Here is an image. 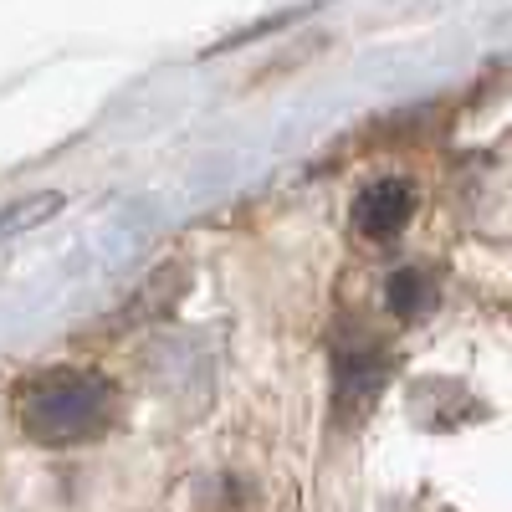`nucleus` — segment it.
Masks as SVG:
<instances>
[{
  "label": "nucleus",
  "instance_id": "1",
  "mask_svg": "<svg viewBox=\"0 0 512 512\" xmlns=\"http://www.w3.org/2000/svg\"><path fill=\"white\" fill-rule=\"evenodd\" d=\"M108 415H113V390L98 374H77V369L41 374L21 400V425L41 446L93 441L108 425Z\"/></svg>",
  "mask_w": 512,
  "mask_h": 512
},
{
  "label": "nucleus",
  "instance_id": "2",
  "mask_svg": "<svg viewBox=\"0 0 512 512\" xmlns=\"http://www.w3.org/2000/svg\"><path fill=\"white\" fill-rule=\"evenodd\" d=\"M410 216H415V190H410V180H379V185H369V190L354 200V231H359L364 241H390V236H400V231L410 226Z\"/></svg>",
  "mask_w": 512,
  "mask_h": 512
},
{
  "label": "nucleus",
  "instance_id": "5",
  "mask_svg": "<svg viewBox=\"0 0 512 512\" xmlns=\"http://www.w3.org/2000/svg\"><path fill=\"white\" fill-rule=\"evenodd\" d=\"M384 303H390L395 318H420L425 308L436 303V282L425 272H415V267H405V272L390 277V287H384Z\"/></svg>",
  "mask_w": 512,
  "mask_h": 512
},
{
  "label": "nucleus",
  "instance_id": "4",
  "mask_svg": "<svg viewBox=\"0 0 512 512\" xmlns=\"http://www.w3.org/2000/svg\"><path fill=\"white\" fill-rule=\"evenodd\" d=\"M384 384V359L379 354H344L338 359V400L349 410L369 405V395Z\"/></svg>",
  "mask_w": 512,
  "mask_h": 512
},
{
  "label": "nucleus",
  "instance_id": "3",
  "mask_svg": "<svg viewBox=\"0 0 512 512\" xmlns=\"http://www.w3.org/2000/svg\"><path fill=\"white\" fill-rule=\"evenodd\" d=\"M67 200L57 195V190H36V195H16L6 210H0V241H16V236H26V231H36V226H47L57 210H62Z\"/></svg>",
  "mask_w": 512,
  "mask_h": 512
}]
</instances>
